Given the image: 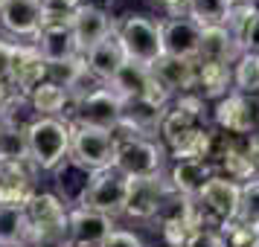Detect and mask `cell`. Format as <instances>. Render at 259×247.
<instances>
[{
	"mask_svg": "<svg viewBox=\"0 0 259 247\" xmlns=\"http://www.w3.org/2000/svg\"><path fill=\"white\" fill-rule=\"evenodd\" d=\"M26 149L38 172H53L70 157V122L61 117H38L26 131Z\"/></svg>",
	"mask_w": 259,
	"mask_h": 247,
	"instance_id": "cell-1",
	"label": "cell"
},
{
	"mask_svg": "<svg viewBox=\"0 0 259 247\" xmlns=\"http://www.w3.org/2000/svg\"><path fill=\"white\" fill-rule=\"evenodd\" d=\"M119 47L125 53V59L143 67H152L157 59H163V32L160 21H154L149 15H122L114 24Z\"/></svg>",
	"mask_w": 259,
	"mask_h": 247,
	"instance_id": "cell-2",
	"label": "cell"
},
{
	"mask_svg": "<svg viewBox=\"0 0 259 247\" xmlns=\"http://www.w3.org/2000/svg\"><path fill=\"white\" fill-rule=\"evenodd\" d=\"M166 149L163 142L149 140V137H131L117 131V160L114 169L128 180L137 177H160L166 166Z\"/></svg>",
	"mask_w": 259,
	"mask_h": 247,
	"instance_id": "cell-3",
	"label": "cell"
},
{
	"mask_svg": "<svg viewBox=\"0 0 259 247\" xmlns=\"http://www.w3.org/2000/svg\"><path fill=\"white\" fill-rule=\"evenodd\" d=\"M70 157L88 172L111 169L117 160V131L70 122Z\"/></svg>",
	"mask_w": 259,
	"mask_h": 247,
	"instance_id": "cell-4",
	"label": "cell"
},
{
	"mask_svg": "<svg viewBox=\"0 0 259 247\" xmlns=\"http://www.w3.org/2000/svg\"><path fill=\"white\" fill-rule=\"evenodd\" d=\"M119 119H122V96L111 87L102 84L99 90L82 96V99H73L67 122H84V125H96V128H108L117 131Z\"/></svg>",
	"mask_w": 259,
	"mask_h": 247,
	"instance_id": "cell-5",
	"label": "cell"
},
{
	"mask_svg": "<svg viewBox=\"0 0 259 247\" xmlns=\"http://www.w3.org/2000/svg\"><path fill=\"white\" fill-rule=\"evenodd\" d=\"M212 122L215 128L233 137H250L259 134V96L250 93H227L222 102L212 105Z\"/></svg>",
	"mask_w": 259,
	"mask_h": 247,
	"instance_id": "cell-6",
	"label": "cell"
},
{
	"mask_svg": "<svg viewBox=\"0 0 259 247\" xmlns=\"http://www.w3.org/2000/svg\"><path fill=\"white\" fill-rule=\"evenodd\" d=\"M111 87L117 90L122 99H143V102H152L157 108H169L175 96L163 87V82L152 73V67H143L134 61H125L119 73L114 76Z\"/></svg>",
	"mask_w": 259,
	"mask_h": 247,
	"instance_id": "cell-7",
	"label": "cell"
},
{
	"mask_svg": "<svg viewBox=\"0 0 259 247\" xmlns=\"http://www.w3.org/2000/svg\"><path fill=\"white\" fill-rule=\"evenodd\" d=\"M125 198H128V177L119 175L111 166V169H102V172L91 175L82 207L102 212L108 218H117V215H125Z\"/></svg>",
	"mask_w": 259,
	"mask_h": 247,
	"instance_id": "cell-8",
	"label": "cell"
},
{
	"mask_svg": "<svg viewBox=\"0 0 259 247\" xmlns=\"http://www.w3.org/2000/svg\"><path fill=\"white\" fill-rule=\"evenodd\" d=\"M175 189L169 186V180L160 177H137L128 180V198H125V215L134 221H157V215L163 210L166 198Z\"/></svg>",
	"mask_w": 259,
	"mask_h": 247,
	"instance_id": "cell-9",
	"label": "cell"
},
{
	"mask_svg": "<svg viewBox=\"0 0 259 247\" xmlns=\"http://www.w3.org/2000/svg\"><path fill=\"white\" fill-rule=\"evenodd\" d=\"M38 169L21 160H3L0 157V207L24 210L38 195Z\"/></svg>",
	"mask_w": 259,
	"mask_h": 247,
	"instance_id": "cell-10",
	"label": "cell"
},
{
	"mask_svg": "<svg viewBox=\"0 0 259 247\" xmlns=\"http://www.w3.org/2000/svg\"><path fill=\"white\" fill-rule=\"evenodd\" d=\"M160 32H163V56L169 59H184V61H198L201 53V29L192 18L187 15H172L160 21Z\"/></svg>",
	"mask_w": 259,
	"mask_h": 247,
	"instance_id": "cell-11",
	"label": "cell"
},
{
	"mask_svg": "<svg viewBox=\"0 0 259 247\" xmlns=\"http://www.w3.org/2000/svg\"><path fill=\"white\" fill-rule=\"evenodd\" d=\"M50 79V64L38 53L35 44H15L12 67H9V87L15 93L29 96L41 82Z\"/></svg>",
	"mask_w": 259,
	"mask_h": 247,
	"instance_id": "cell-12",
	"label": "cell"
},
{
	"mask_svg": "<svg viewBox=\"0 0 259 247\" xmlns=\"http://www.w3.org/2000/svg\"><path fill=\"white\" fill-rule=\"evenodd\" d=\"M195 201H198L201 207H204V212L212 215L219 224L236 221L239 204H242V183L227 180V177H222V175H212Z\"/></svg>",
	"mask_w": 259,
	"mask_h": 247,
	"instance_id": "cell-13",
	"label": "cell"
},
{
	"mask_svg": "<svg viewBox=\"0 0 259 247\" xmlns=\"http://www.w3.org/2000/svg\"><path fill=\"white\" fill-rule=\"evenodd\" d=\"M114 218L88 207H73L67 218V244L70 247H102L105 238L114 233Z\"/></svg>",
	"mask_w": 259,
	"mask_h": 247,
	"instance_id": "cell-14",
	"label": "cell"
},
{
	"mask_svg": "<svg viewBox=\"0 0 259 247\" xmlns=\"http://www.w3.org/2000/svg\"><path fill=\"white\" fill-rule=\"evenodd\" d=\"M44 24L41 0H3L0 3V29L12 38H35Z\"/></svg>",
	"mask_w": 259,
	"mask_h": 247,
	"instance_id": "cell-15",
	"label": "cell"
},
{
	"mask_svg": "<svg viewBox=\"0 0 259 247\" xmlns=\"http://www.w3.org/2000/svg\"><path fill=\"white\" fill-rule=\"evenodd\" d=\"M114 18L105 12V9H96L91 3H82L70 18V29L76 35V44L82 50V56L88 53L91 47H96L99 41H105L111 32H114Z\"/></svg>",
	"mask_w": 259,
	"mask_h": 247,
	"instance_id": "cell-16",
	"label": "cell"
},
{
	"mask_svg": "<svg viewBox=\"0 0 259 247\" xmlns=\"http://www.w3.org/2000/svg\"><path fill=\"white\" fill-rule=\"evenodd\" d=\"M166 117V108H157L143 99H122V119H119V134L131 137H149L154 140L160 134V122Z\"/></svg>",
	"mask_w": 259,
	"mask_h": 247,
	"instance_id": "cell-17",
	"label": "cell"
},
{
	"mask_svg": "<svg viewBox=\"0 0 259 247\" xmlns=\"http://www.w3.org/2000/svg\"><path fill=\"white\" fill-rule=\"evenodd\" d=\"M32 41H35L38 53L44 56V61H47L50 67L64 64V61H73L76 56H82V50H79V44H76V35H73L70 24L41 26Z\"/></svg>",
	"mask_w": 259,
	"mask_h": 247,
	"instance_id": "cell-18",
	"label": "cell"
},
{
	"mask_svg": "<svg viewBox=\"0 0 259 247\" xmlns=\"http://www.w3.org/2000/svg\"><path fill=\"white\" fill-rule=\"evenodd\" d=\"M242 59V44L230 32V26H207L201 32V53L198 61H215V64H230Z\"/></svg>",
	"mask_w": 259,
	"mask_h": 247,
	"instance_id": "cell-19",
	"label": "cell"
},
{
	"mask_svg": "<svg viewBox=\"0 0 259 247\" xmlns=\"http://www.w3.org/2000/svg\"><path fill=\"white\" fill-rule=\"evenodd\" d=\"M212 175L215 166L210 160H175L169 169V186L184 198H198Z\"/></svg>",
	"mask_w": 259,
	"mask_h": 247,
	"instance_id": "cell-20",
	"label": "cell"
},
{
	"mask_svg": "<svg viewBox=\"0 0 259 247\" xmlns=\"http://www.w3.org/2000/svg\"><path fill=\"white\" fill-rule=\"evenodd\" d=\"M152 73L163 82V87L172 96L195 93V79H198V61H184V59H157L152 64Z\"/></svg>",
	"mask_w": 259,
	"mask_h": 247,
	"instance_id": "cell-21",
	"label": "cell"
},
{
	"mask_svg": "<svg viewBox=\"0 0 259 247\" xmlns=\"http://www.w3.org/2000/svg\"><path fill=\"white\" fill-rule=\"evenodd\" d=\"M91 175H94V172H88L84 166H79L73 157H67L61 166H56V169H53L56 195L67 204V210H73V207H82L84 192H88V183H91Z\"/></svg>",
	"mask_w": 259,
	"mask_h": 247,
	"instance_id": "cell-22",
	"label": "cell"
},
{
	"mask_svg": "<svg viewBox=\"0 0 259 247\" xmlns=\"http://www.w3.org/2000/svg\"><path fill=\"white\" fill-rule=\"evenodd\" d=\"M125 61L128 59H125V53H122V47H119V41H117L114 32H111L105 41H99L96 47H91L88 53H84V64H88V70L94 73L102 84L114 82V76L119 73V67H122Z\"/></svg>",
	"mask_w": 259,
	"mask_h": 247,
	"instance_id": "cell-23",
	"label": "cell"
},
{
	"mask_svg": "<svg viewBox=\"0 0 259 247\" xmlns=\"http://www.w3.org/2000/svg\"><path fill=\"white\" fill-rule=\"evenodd\" d=\"M195 93L204 102H222L227 93H233V67L215 61H198Z\"/></svg>",
	"mask_w": 259,
	"mask_h": 247,
	"instance_id": "cell-24",
	"label": "cell"
},
{
	"mask_svg": "<svg viewBox=\"0 0 259 247\" xmlns=\"http://www.w3.org/2000/svg\"><path fill=\"white\" fill-rule=\"evenodd\" d=\"M29 102H32L38 117H61V119H67L70 105H73L67 87H61V84L53 82V79L38 84L35 90L29 93Z\"/></svg>",
	"mask_w": 259,
	"mask_h": 247,
	"instance_id": "cell-25",
	"label": "cell"
},
{
	"mask_svg": "<svg viewBox=\"0 0 259 247\" xmlns=\"http://www.w3.org/2000/svg\"><path fill=\"white\" fill-rule=\"evenodd\" d=\"M35 119H38L35 108L29 102V96H24V93H12L6 99V105L0 108V125H3V131L26 134Z\"/></svg>",
	"mask_w": 259,
	"mask_h": 247,
	"instance_id": "cell-26",
	"label": "cell"
},
{
	"mask_svg": "<svg viewBox=\"0 0 259 247\" xmlns=\"http://www.w3.org/2000/svg\"><path fill=\"white\" fill-rule=\"evenodd\" d=\"M0 247H29V224L24 210L0 207Z\"/></svg>",
	"mask_w": 259,
	"mask_h": 247,
	"instance_id": "cell-27",
	"label": "cell"
},
{
	"mask_svg": "<svg viewBox=\"0 0 259 247\" xmlns=\"http://www.w3.org/2000/svg\"><path fill=\"white\" fill-rule=\"evenodd\" d=\"M233 3L236 0H189L187 18H192L201 29H207V26H224Z\"/></svg>",
	"mask_w": 259,
	"mask_h": 247,
	"instance_id": "cell-28",
	"label": "cell"
},
{
	"mask_svg": "<svg viewBox=\"0 0 259 247\" xmlns=\"http://www.w3.org/2000/svg\"><path fill=\"white\" fill-rule=\"evenodd\" d=\"M233 90L259 96V56L242 53V59L233 64Z\"/></svg>",
	"mask_w": 259,
	"mask_h": 247,
	"instance_id": "cell-29",
	"label": "cell"
},
{
	"mask_svg": "<svg viewBox=\"0 0 259 247\" xmlns=\"http://www.w3.org/2000/svg\"><path fill=\"white\" fill-rule=\"evenodd\" d=\"M224 247H259V227L242 221H227L222 224Z\"/></svg>",
	"mask_w": 259,
	"mask_h": 247,
	"instance_id": "cell-30",
	"label": "cell"
},
{
	"mask_svg": "<svg viewBox=\"0 0 259 247\" xmlns=\"http://www.w3.org/2000/svg\"><path fill=\"white\" fill-rule=\"evenodd\" d=\"M236 221L250 224V227H259V177L247 180L242 186V204H239V215Z\"/></svg>",
	"mask_w": 259,
	"mask_h": 247,
	"instance_id": "cell-31",
	"label": "cell"
},
{
	"mask_svg": "<svg viewBox=\"0 0 259 247\" xmlns=\"http://www.w3.org/2000/svg\"><path fill=\"white\" fill-rule=\"evenodd\" d=\"M0 157H3V160H21V163H29V149H26V134H15V131H3V140H0Z\"/></svg>",
	"mask_w": 259,
	"mask_h": 247,
	"instance_id": "cell-32",
	"label": "cell"
},
{
	"mask_svg": "<svg viewBox=\"0 0 259 247\" xmlns=\"http://www.w3.org/2000/svg\"><path fill=\"white\" fill-rule=\"evenodd\" d=\"M239 44H242V53H253L259 56V12L245 24V29L239 32Z\"/></svg>",
	"mask_w": 259,
	"mask_h": 247,
	"instance_id": "cell-33",
	"label": "cell"
},
{
	"mask_svg": "<svg viewBox=\"0 0 259 247\" xmlns=\"http://www.w3.org/2000/svg\"><path fill=\"white\" fill-rule=\"evenodd\" d=\"M187 247H224V235L215 227H204V230H195L189 235Z\"/></svg>",
	"mask_w": 259,
	"mask_h": 247,
	"instance_id": "cell-34",
	"label": "cell"
},
{
	"mask_svg": "<svg viewBox=\"0 0 259 247\" xmlns=\"http://www.w3.org/2000/svg\"><path fill=\"white\" fill-rule=\"evenodd\" d=\"M102 247H146V244H143L140 235H134L131 230H114V233L105 238Z\"/></svg>",
	"mask_w": 259,
	"mask_h": 247,
	"instance_id": "cell-35",
	"label": "cell"
},
{
	"mask_svg": "<svg viewBox=\"0 0 259 247\" xmlns=\"http://www.w3.org/2000/svg\"><path fill=\"white\" fill-rule=\"evenodd\" d=\"M12 53H15V44H9V41H3V38H0V79H6V82H9Z\"/></svg>",
	"mask_w": 259,
	"mask_h": 247,
	"instance_id": "cell-36",
	"label": "cell"
},
{
	"mask_svg": "<svg viewBox=\"0 0 259 247\" xmlns=\"http://www.w3.org/2000/svg\"><path fill=\"white\" fill-rule=\"evenodd\" d=\"M41 3H44L47 12H67V15H73L84 0H41Z\"/></svg>",
	"mask_w": 259,
	"mask_h": 247,
	"instance_id": "cell-37",
	"label": "cell"
},
{
	"mask_svg": "<svg viewBox=\"0 0 259 247\" xmlns=\"http://www.w3.org/2000/svg\"><path fill=\"white\" fill-rule=\"evenodd\" d=\"M157 6H163L166 12H169V18L172 15H187V9H189V0H154Z\"/></svg>",
	"mask_w": 259,
	"mask_h": 247,
	"instance_id": "cell-38",
	"label": "cell"
},
{
	"mask_svg": "<svg viewBox=\"0 0 259 247\" xmlns=\"http://www.w3.org/2000/svg\"><path fill=\"white\" fill-rule=\"evenodd\" d=\"M12 93H15V90L9 87V82H6V79H0V108L6 105V99H9Z\"/></svg>",
	"mask_w": 259,
	"mask_h": 247,
	"instance_id": "cell-39",
	"label": "cell"
},
{
	"mask_svg": "<svg viewBox=\"0 0 259 247\" xmlns=\"http://www.w3.org/2000/svg\"><path fill=\"white\" fill-rule=\"evenodd\" d=\"M0 140H3V125H0Z\"/></svg>",
	"mask_w": 259,
	"mask_h": 247,
	"instance_id": "cell-40",
	"label": "cell"
},
{
	"mask_svg": "<svg viewBox=\"0 0 259 247\" xmlns=\"http://www.w3.org/2000/svg\"><path fill=\"white\" fill-rule=\"evenodd\" d=\"M256 6H259V0H256Z\"/></svg>",
	"mask_w": 259,
	"mask_h": 247,
	"instance_id": "cell-41",
	"label": "cell"
},
{
	"mask_svg": "<svg viewBox=\"0 0 259 247\" xmlns=\"http://www.w3.org/2000/svg\"><path fill=\"white\" fill-rule=\"evenodd\" d=\"M0 3H3V0H0Z\"/></svg>",
	"mask_w": 259,
	"mask_h": 247,
	"instance_id": "cell-42",
	"label": "cell"
},
{
	"mask_svg": "<svg viewBox=\"0 0 259 247\" xmlns=\"http://www.w3.org/2000/svg\"><path fill=\"white\" fill-rule=\"evenodd\" d=\"M67 247H70V244H67Z\"/></svg>",
	"mask_w": 259,
	"mask_h": 247,
	"instance_id": "cell-43",
	"label": "cell"
}]
</instances>
